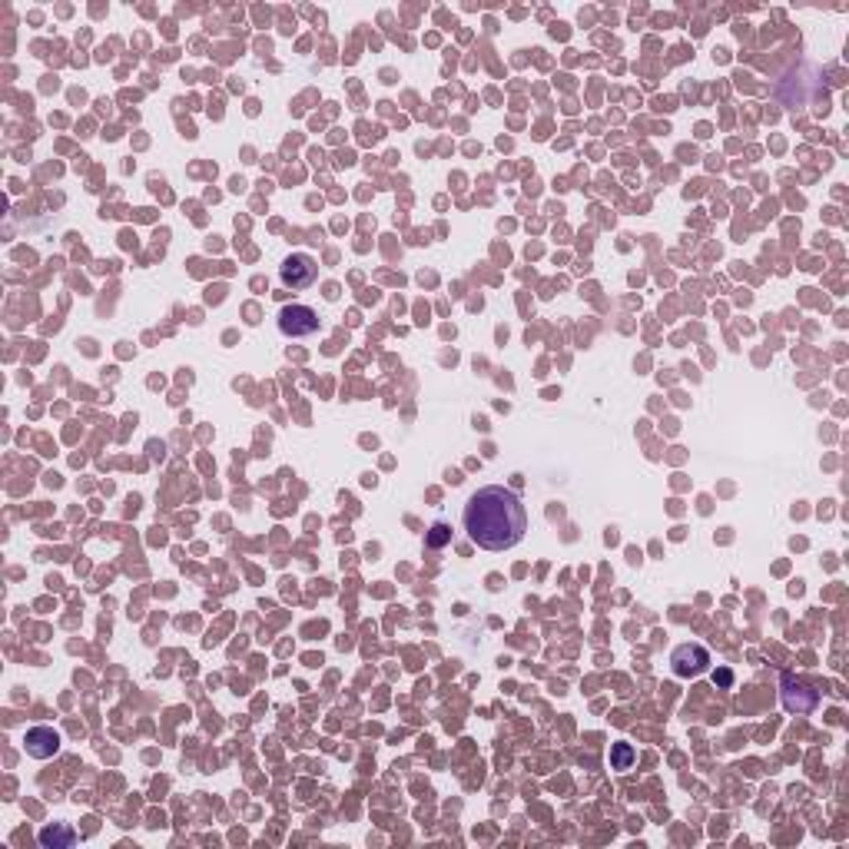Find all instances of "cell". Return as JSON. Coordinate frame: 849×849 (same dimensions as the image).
I'll return each mask as SVG.
<instances>
[{
	"mask_svg": "<svg viewBox=\"0 0 849 849\" xmlns=\"http://www.w3.org/2000/svg\"><path fill=\"white\" fill-rule=\"evenodd\" d=\"M816 704H820V690H813L806 680L793 674H784V707L790 714H813Z\"/></svg>",
	"mask_w": 849,
	"mask_h": 849,
	"instance_id": "4",
	"label": "cell"
},
{
	"mask_svg": "<svg viewBox=\"0 0 849 849\" xmlns=\"http://www.w3.org/2000/svg\"><path fill=\"white\" fill-rule=\"evenodd\" d=\"M40 843L44 846H74L76 833L70 826H47V830H40Z\"/></svg>",
	"mask_w": 849,
	"mask_h": 849,
	"instance_id": "7",
	"label": "cell"
},
{
	"mask_svg": "<svg viewBox=\"0 0 849 849\" xmlns=\"http://www.w3.org/2000/svg\"><path fill=\"white\" fill-rule=\"evenodd\" d=\"M634 764V746L631 744H614L611 746V766L614 770H631Z\"/></svg>",
	"mask_w": 849,
	"mask_h": 849,
	"instance_id": "8",
	"label": "cell"
},
{
	"mask_svg": "<svg viewBox=\"0 0 849 849\" xmlns=\"http://www.w3.org/2000/svg\"><path fill=\"white\" fill-rule=\"evenodd\" d=\"M444 538H448V528H444V524H434V528H432V538H428V544L438 547Z\"/></svg>",
	"mask_w": 849,
	"mask_h": 849,
	"instance_id": "9",
	"label": "cell"
},
{
	"mask_svg": "<svg viewBox=\"0 0 849 849\" xmlns=\"http://www.w3.org/2000/svg\"><path fill=\"white\" fill-rule=\"evenodd\" d=\"M710 664V654L707 647H700V644H680L677 651L670 654V667H674V674L677 677H697V674H704Z\"/></svg>",
	"mask_w": 849,
	"mask_h": 849,
	"instance_id": "5",
	"label": "cell"
},
{
	"mask_svg": "<svg viewBox=\"0 0 849 849\" xmlns=\"http://www.w3.org/2000/svg\"><path fill=\"white\" fill-rule=\"evenodd\" d=\"M275 322H279V332L285 339H309L319 332V315L309 305H285V309H279Z\"/></svg>",
	"mask_w": 849,
	"mask_h": 849,
	"instance_id": "2",
	"label": "cell"
},
{
	"mask_svg": "<svg viewBox=\"0 0 849 849\" xmlns=\"http://www.w3.org/2000/svg\"><path fill=\"white\" fill-rule=\"evenodd\" d=\"M279 279H283V285H289V289H309V285H315V279H319V263H315L309 253L285 255L283 265H279Z\"/></svg>",
	"mask_w": 849,
	"mask_h": 849,
	"instance_id": "3",
	"label": "cell"
},
{
	"mask_svg": "<svg viewBox=\"0 0 849 849\" xmlns=\"http://www.w3.org/2000/svg\"><path fill=\"white\" fill-rule=\"evenodd\" d=\"M714 680H720V684H730L734 677H730V670H720V674H714Z\"/></svg>",
	"mask_w": 849,
	"mask_h": 849,
	"instance_id": "10",
	"label": "cell"
},
{
	"mask_svg": "<svg viewBox=\"0 0 849 849\" xmlns=\"http://www.w3.org/2000/svg\"><path fill=\"white\" fill-rule=\"evenodd\" d=\"M462 524L468 541L478 544L482 551H508L524 538L528 511L511 488L488 484V488H478L472 498L464 501Z\"/></svg>",
	"mask_w": 849,
	"mask_h": 849,
	"instance_id": "1",
	"label": "cell"
},
{
	"mask_svg": "<svg viewBox=\"0 0 849 849\" xmlns=\"http://www.w3.org/2000/svg\"><path fill=\"white\" fill-rule=\"evenodd\" d=\"M24 746H27V756H34V760H50V756L60 754V734L54 727H34L24 736Z\"/></svg>",
	"mask_w": 849,
	"mask_h": 849,
	"instance_id": "6",
	"label": "cell"
}]
</instances>
